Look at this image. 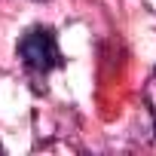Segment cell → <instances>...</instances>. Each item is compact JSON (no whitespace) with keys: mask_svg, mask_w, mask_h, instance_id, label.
Instances as JSON below:
<instances>
[{"mask_svg":"<svg viewBox=\"0 0 156 156\" xmlns=\"http://www.w3.org/2000/svg\"><path fill=\"white\" fill-rule=\"evenodd\" d=\"M19 58L28 70L34 73H49L52 67H61L64 58H61V49H58V40L52 34V28H31L22 40H19Z\"/></svg>","mask_w":156,"mask_h":156,"instance_id":"obj_1","label":"cell"},{"mask_svg":"<svg viewBox=\"0 0 156 156\" xmlns=\"http://www.w3.org/2000/svg\"><path fill=\"white\" fill-rule=\"evenodd\" d=\"M147 98H150V107H153V116H156V76L150 80V89H147Z\"/></svg>","mask_w":156,"mask_h":156,"instance_id":"obj_2","label":"cell"}]
</instances>
